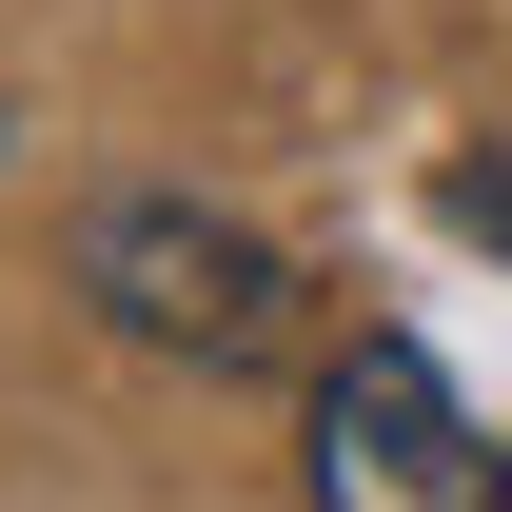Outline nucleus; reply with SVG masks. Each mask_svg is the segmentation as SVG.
<instances>
[{"label":"nucleus","instance_id":"f257e3e1","mask_svg":"<svg viewBox=\"0 0 512 512\" xmlns=\"http://www.w3.org/2000/svg\"><path fill=\"white\" fill-rule=\"evenodd\" d=\"M79 296H99L138 355H197V375H276V355H296L276 237L197 217V197H99V217H79Z\"/></svg>","mask_w":512,"mask_h":512},{"label":"nucleus","instance_id":"f03ea898","mask_svg":"<svg viewBox=\"0 0 512 512\" xmlns=\"http://www.w3.org/2000/svg\"><path fill=\"white\" fill-rule=\"evenodd\" d=\"M296 493L316 512H512V453H493V414L434 375V335H355V355H316Z\"/></svg>","mask_w":512,"mask_h":512}]
</instances>
